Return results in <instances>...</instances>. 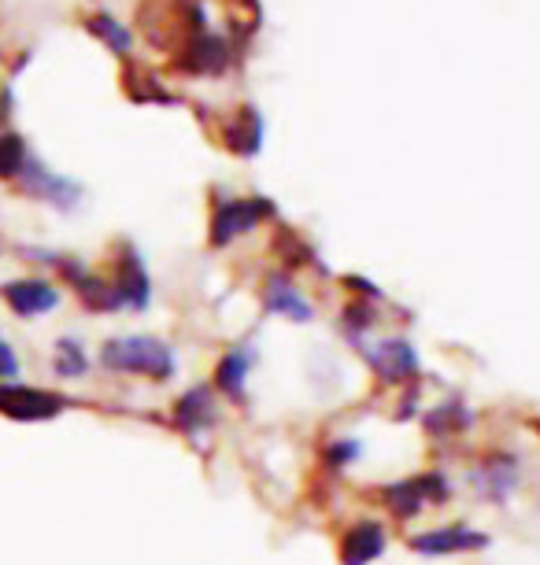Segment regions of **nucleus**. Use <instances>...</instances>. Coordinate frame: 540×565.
Masks as SVG:
<instances>
[{
    "instance_id": "f257e3e1",
    "label": "nucleus",
    "mask_w": 540,
    "mask_h": 565,
    "mask_svg": "<svg viewBox=\"0 0 540 565\" xmlns=\"http://www.w3.org/2000/svg\"><path fill=\"white\" fill-rule=\"evenodd\" d=\"M100 362H104V370L137 373V377H148V381H171L178 370L174 351L167 348L160 337L108 340V344L100 348Z\"/></svg>"
},
{
    "instance_id": "f03ea898",
    "label": "nucleus",
    "mask_w": 540,
    "mask_h": 565,
    "mask_svg": "<svg viewBox=\"0 0 540 565\" xmlns=\"http://www.w3.org/2000/svg\"><path fill=\"white\" fill-rule=\"evenodd\" d=\"M67 411V399L56 392L19 385V381H0V414L12 422H52Z\"/></svg>"
},
{
    "instance_id": "7ed1b4c3",
    "label": "nucleus",
    "mask_w": 540,
    "mask_h": 565,
    "mask_svg": "<svg viewBox=\"0 0 540 565\" xmlns=\"http://www.w3.org/2000/svg\"><path fill=\"white\" fill-rule=\"evenodd\" d=\"M19 185H23V193L45 200V204H52V207H63V211L78 204V196H82L78 181H71V178L56 174V170L41 167L38 159H27L23 174H19Z\"/></svg>"
},
{
    "instance_id": "20e7f679",
    "label": "nucleus",
    "mask_w": 540,
    "mask_h": 565,
    "mask_svg": "<svg viewBox=\"0 0 540 565\" xmlns=\"http://www.w3.org/2000/svg\"><path fill=\"white\" fill-rule=\"evenodd\" d=\"M489 547V536L485 532H474L470 525H444V529H430L411 536V551L426 554V558H444V554H470Z\"/></svg>"
},
{
    "instance_id": "39448f33",
    "label": "nucleus",
    "mask_w": 540,
    "mask_h": 565,
    "mask_svg": "<svg viewBox=\"0 0 540 565\" xmlns=\"http://www.w3.org/2000/svg\"><path fill=\"white\" fill-rule=\"evenodd\" d=\"M271 215L267 200H222L211 218V244H230L241 233H248L260 218Z\"/></svg>"
},
{
    "instance_id": "423d86ee",
    "label": "nucleus",
    "mask_w": 540,
    "mask_h": 565,
    "mask_svg": "<svg viewBox=\"0 0 540 565\" xmlns=\"http://www.w3.org/2000/svg\"><path fill=\"white\" fill-rule=\"evenodd\" d=\"M0 300L12 307V315L19 318H38L49 315L60 307V289L52 281H41V277H23V281H8L0 289Z\"/></svg>"
},
{
    "instance_id": "0eeeda50",
    "label": "nucleus",
    "mask_w": 540,
    "mask_h": 565,
    "mask_svg": "<svg viewBox=\"0 0 540 565\" xmlns=\"http://www.w3.org/2000/svg\"><path fill=\"white\" fill-rule=\"evenodd\" d=\"M474 492L489 503H504L518 484V458L515 455H489L485 462L470 473Z\"/></svg>"
},
{
    "instance_id": "6e6552de",
    "label": "nucleus",
    "mask_w": 540,
    "mask_h": 565,
    "mask_svg": "<svg viewBox=\"0 0 540 565\" xmlns=\"http://www.w3.org/2000/svg\"><path fill=\"white\" fill-rule=\"evenodd\" d=\"M370 359V366L378 370L381 381H389V385H404L419 373V355L415 348L407 344V340H381L378 348L363 351Z\"/></svg>"
},
{
    "instance_id": "1a4fd4ad",
    "label": "nucleus",
    "mask_w": 540,
    "mask_h": 565,
    "mask_svg": "<svg viewBox=\"0 0 540 565\" xmlns=\"http://www.w3.org/2000/svg\"><path fill=\"white\" fill-rule=\"evenodd\" d=\"M115 296H119L123 307L130 311H145L148 300H152V281H148V270L145 263L137 259V252L126 248L123 259H119V270H115Z\"/></svg>"
},
{
    "instance_id": "9d476101",
    "label": "nucleus",
    "mask_w": 540,
    "mask_h": 565,
    "mask_svg": "<svg viewBox=\"0 0 540 565\" xmlns=\"http://www.w3.org/2000/svg\"><path fill=\"white\" fill-rule=\"evenodd\" d=\"M385 554V529L378 521H359L341 540V565H370Z\"/></svg>"
},
{
    "instance_id": "9b49d317",
    "label": "nucleus",
    "mask_w": 540,
    "mask_h": 565,
    "mask_svg": "<svg viewBox=\"0 0 540 565\" xmlns=\"http://www.w3.org/2000/svg\"><path fill=\"white\" fill-rule=\"evenodd\" d=\"M174 425L189 436L211 429V425H215V396H211V388L204 385L189 388L186 396L174 403Z\"/></svg>"
},
{
    "instance_id": "f8f14e48",
    "label": "nucleus",
    "mask_w": 540,
    "mask_h": 565,
    "mask_svg": "<svg viewBox=\"0 0 540 565\" xmlns=\"http://www.w3.org/2000/svg\"><path fill=\"white\" fill-rule=\"evenodd\" d=\"M263 300H267V311L278 315V318H289V322H311V303L304 300L300 292H296V285L289 277H271L267 281V292H263Z\"/></svg>"
},
{
    "instance_id": "ddd939ff",
    "label": "nucleus",
    "mask_w": 540,
    "mask_h": 565,
    "mask_svg": "<svg viewBox=\"0 0 540 565\" xmlns=\"http://www.w3.org/2000/svg\"><path fill=\"white\" fill-rule=\"evenodd\" d=\"M248 366H252V351H245V348H234V351H226V355L219 359V366H215V388L222 392V396H230V399L245 396Z\"/></svg>"
},
{
    "instance_id": "4468645a",
    "label": "nucleus",
    "mask_w": 540,
    "mask_h": 565,
    "mask_svg": "<svg viewBox=\"0 0 540 565\" xmlns=\"http://www.w3.org/2000/svg\"><path fill=\"white\" fill-rule=\"evenodd\" d=\"M422 425L437 436V440H444V436H455L463 433L470 425V411L463 407V403H441V407H433L422 414Z\"/></svg>"
},
{
    "instance_id": "2eb2a0df",
    "label": "nucleus",
    "mask_w": 540,
    "mask_h": 565,
    "mask_svg": "<svg viewBox=\"0 0 540 565\" xmlns=\"http://www.w3.org/2000/svg\"><path fill=\"white\" fill-rule=\"evenodd\" d=\"M52 370H56V377H67V381L86 377V370H89L86 348H82L78 340L63 337L56 344V351H52Z\"/></svg>"
},
{
    "instance_id": "dca6fc26",
    "label": "nucleus",
    "mask_w": 540,
    "mask_h": 565,
    "mask_svg": "<svg viewBox=\"0 0 540 565\" xmlns=\"http://www.w3.org/2000/svg\"><path fill=\"white\" fill-rule=\"evenodd\" d=\"M385 503L393 510L396 518H415L422 507H426V495H422V484L419 477H411V481H400V484H389L385 488Z\"/></svg>"
},
{
    "instance_id": "f3484780",
    "label": "nucleus",
    "mask_w": 540,
    "mask_h": 565,
    "mask_svg": "<svg viewBox=\"0 0 540 565\" xmlns=\"http://www.w3.org/2000/svg\"><path fill=\"white\" fill-rule=\"evenodd\" d=\"M27 141L19 134H0V178H19L27 167Z\"/></svg>"
},
{
    "instance_id": "a211bd4d",
    "label": "nucleus",
    "mask_w": 540,
    "mask_h": 565,
    "mask_svg": "<svg viewBox=\"0 0 540 565\" xmlns=\"http://www.w3.org/2000/svg\"><path fill=\"white\" fill-rule=\"evenodd\" d=\"M89 26H93V34H100V38L108 41V45H112L115 52H126V49H130V30L115 23L112 15H97Z\"/></svg>"
},
{
    "instance_id": "6ab92c4d",
    "label": "nucleus",
    "mask_w": 540,
    "mask_h": 565,
    "mask_svg": "<svg viewBox=\"0 0 540 565\" xmlns=\"http://www.w3.org/2000/svg\"><path fill=\"white\" fill-rule=\"evenodd\" d=\"M359 440H348V436H337V440L330 444V451H326V462H330L333 469H345L348 462H356L359 458Z\"/></svg>"
},
{
    "instance_id": "aec40b11",
    "label": "nucleus",
    "mask_w": 540,
    "mask_h": 565,
    "mask_svg": "<svg viewBox=\"0 0 540 565\" xmlns=\"http://www.w3.org/2000/svg\"><path fill=\"white\" fill-rule=\"evenodd\" d=\"M345 326L352 329V333H367L370 326H374V315H370V307L367 303H352L345 311Z\"/></svg>"
},
{
    "instance_id": "412c9836",
    "label": "nucleus",
    "mask_w": 540,
    "mask_h": 565,
    "mask_svg": "<svg viewBox=\"0 0 540 565\" xmlns=\"http://www.w3.org/2000/svg\"><path fill=\"white\" fill-rule=\"evenodd\" d=\"M15 373H19L15 351H12V344H4V340H0V381H12Z\"/></svg>"
},
{
    "instance_id": "4be33fe9",
    "label": "nucleus",
    "mask_w": 540,
    "mask_h": 565,
    "mask_svg": "<svg viewBox=\"0 0 540 565\" xmlns=\"http://www.w3.org/2000/svg\"><path fill=\"white\" fill-rule=\"evenodd\" d=\"M533 425H537V433H540V418H537V422H533Z\"/></svg>"
}]
</instances>
